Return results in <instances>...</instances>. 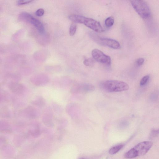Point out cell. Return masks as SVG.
Listing matches in <instances>:
<instances>
[{"label": "cell", "instance_id": "cell-16", "mask_svg": "<svg viewBox=\"0 0 159 159\" xmlns=\"http://www.w3.org/2000/svg\"><path fill=\"white\" fill-rule=\"evenodd\" d=\"M114 22V17L111 16L108 17L105 21V24L106 26L110 27L113 26Z\"/></svg>", "mask_w": 159, "mask_h": 159}, {"label": "cell", "instance_id": "cell-1", "mask_svg": "<svg viewBox=\"0 0 159 159\" xmlns=\"http://www.w3.org/2000/svg\"><path fill=\"white\" fill-rule=\"evenodd\" d=\"M101 86L109 92H119L127 91L129 85L125 82L117 80H107L102 82Z\"/></svg>", "mask_w": 159, "mask_h": 159}, {"label": "cell", "instance_id": "cell-24", "mask_svg": "<svg viewBox=\"0 0 159 159\" xmlns=\"http://www.w3.org/2000/svg\"><path fill=\"white\" fill-rule=\"evenodd\" d=\"M4 96L3 92L0 90V103L4 99Z\"/></svg>", "mask_w": 159, "mask_h": 159}, {"label": "cell", "instance_id": "cell-19", "mask_svg": "<svg viewBox=\"0 0 159 159\" xmlns=\"http://www.w3.org/2000/svg\"><path fill=\"white\" fill-rule=\"evenodd\" d=\"M159 134L158 130L154 129L152 130L150 134L149 137L150 139H154Z\"/></svg>", "mask_w": 159, "mask_h": 159}, {"label": "cell", "instance_id": "cell-6", "mask_svg": "<svg viewBox=\"0 0 159 159\" xmlns=\"http://www.w3.org/2000/svg\"><path fill=\"white\" fill-rule=\"evenodd\" d=\"M153 145V143L150 141H143L137 144L133 148L137 152L138 156H143L148 152Z\"/></svg>", "mask_w": 159, "mask_h": 159}, {"label": "cell", "instance_id": "cell-22", "mask_svg": "<svg viewBox=\"0 0 159 159\" xmlns=\"http://www.w3.org/2000/svg\"><path fill=\"white\" fill-rule=\"evenodd\" d=\"M33 1H19L17 2V4L19 5H24L32 3Z\"/></svg>", "mask_w": 159, "mask_h": 159}, {"label": "cell", "instance_id": "cell-9", "mask_svg": "<svg viewBox=\"0 0 159 159\" xmlns=\"http://www.w3.org/2000/svg\"><path fill=\"white\" fill-rule=\"evenodd\" d=\"M86 17L83 16L73 14L70 15L68 19L73 22L83 24Z\"/></svg>", "mask_w": 159, "mask_h": 159}, {"label": "cell", "instance_id": "cell-17", "mask_svg": "<svg viewBox=\"0 0 159 159\" xmlns=\"http://www.w3.org/2000/svg\"><path fill=\"white\" fill-rule=\"evenodd\" d=\"M77 26L74 23H73L71 25L69 29V34L70 36H73L76 33Z\"/></svg>", "mask_w": 159, "mask_h": 159}, {"label": "cell", "instance_id": "cell-21", "mask_svg": "<svg viewBox=\"0 0 159 159\" xmlns=\"http://www.w3.org/2000/svg\"><path fill=\"white\" fill-rule=\"evenodd\" d=\"M45 14V11L42 9H38L35 13V14L38 17L43 16Z\"/></svg>", "mask_w": 159, "mask_h": 159}, {"label": "cell", "instance_id": "cell-18", "mask_svg": "<svg viewBox=\"0 0 159 159\" xmlns=\"http://www.w3.org/2000/svg\"><path fill=\"white\" fill-rule=\"evenodd\" d=\"M95 61L93 59L90 58L86 59L84 61V63L87 66H91L94 65Z\"/></svg>", "mask_w": 159, "mask_h": 159}, {"label": "cell", "instance_id": "cell-4", "mask_svg": "<svg viewBox=\"0 0 159 159\" xmlns=\"http://www.w3.org/2000/svg\"><path fill=\"white\" fill-rule=\"evenodd\" d=\"M21 19L33 25L41 34H43L45 32L44 26L42 23L35 18L32 15L26 12H23L20 15Z\"/></svg>", "mask_w": 159, "mask_h": 159}, {"label": "cell", "instance_id": "cell-20", "mask_svg": "<svg viewBox=\"0 0 159 159\" xmlns=\"http://www.w3.org/2000/svg\"><path fill=\"white\" fill-rule=\"evenodd\" d=\"M150 78V76L148 75H147L141 79L140 82V85L141 86L145 85L148 81Z\"/></svg>", "mask_w": 159, "mask_h": 159}, {"label": "cell", "instance_id": "cell-2", "mask_svg": "<svg viewBox=\"0 0 159 159\" xmlns=\"http://www.w3.org/2000/svg\"><path fill=\"white\" fill-rule=\"evenodd\" d=\"M131 4L137 13L144 19L150 18L151 11L148 5L143 1H131Z\"/></svg>", "mask_w": 159, "mask_h": 159}, {"label": "cell", "instance_id": "cell-13", "mask_svg": "<svg viewBox=\"0 0 159 159\" xmlns=\"http://www.w3.org/2000/svg\"><path fill=\"white\" fill-rule=\"evenodd\" d=\"M138 156L137 152L133 148L127 152L124 155L126 158L131 159Z\"/></svg>", "mask_w": 159, "mask_h": 159}, {"label": "cell", "instance_id": "cell-11", "mask_svg": "<svg viewBox=\"0 0 159 159\" xmlns=\"http://www.w3.org/2000/svg\"><path fill=\"white\" fill-rule=\"evenodd\" d=\"M95 89V87L91 84H83L80 85V92H89Z\"/></svg>", "mask_w": 159, "mask_h": 159}, {"label": "cell", "instance_id": "cell-5", "mask_svg": "<svg viewBox=\"0 0 159 159\" xmlns=\"http://www.w3.org/2000/svg\"><path fill=\"white\" fill-rule=\"evenodd\" d=\"M92 55L94 60L101 63L110 65L111 64L110 57L98 49H95L92 51Z\"/></svg>", "mask_w": 159, "mask_h": 159}, {"label": "cell", "instance_id": "cell-3", "mask_svg": "<svg viewBox=\"0 0 159 159\" xmlns=\"http://www.w3.org/2000/svg\"><path fill=\"white\" fill-rule=\"evenodd\" d=\"M90 37L97 43L114 49H119L121 46L117 40L107 38L101 37L96 33H91L89 34Z\"/></svg>", "mask_w": 159, "mask_h": 159}, {"label": "cell", "instance_id": "cell-14", "mask_svg": "<svg viewBox=\"0 0 159 159\" xmlns=\"http://www.w3.org/2000/svg\"><path fill=\"white\" fill-rule=\"evenodd\" d=\"M123 146L124 145L122 144L116 145L112 147L109 150V153L110 155L115 154L122 149Z\"/></svg>", "mask_w": 159, "mask_h": 159}, {"label": "cell", "instance_id": "cell-25", "mask_svg": "<svg viewBox=\"0 0 159 159\" xmlns=\"http://www.w3.org/2000/svg\"><path fill=\"white\" fill-rule=\"evenodd\" d=\"M86 159L85 158H82V159Z\"/></svg>", "mask_w": 159, "mask_h": 159}, {"label": "cell", "instance_id": "cell-15", "mask_svg": "<svg viewBox=\"0 0 159 159\" xmlns=\"http://www.w3.org/2000/svg\"><path fill=\"white\" fill-rule=\"evenodd\" d=\"M34 105L42 107L45 104L44 99L42 97H39L34 101L32 103Z\"/></svg>", "mask_w": 159, "mask_h": 159}, {"label": "cell", "instance_id": "cell-23", "mask_svg": "<svg viewBox=\"0 0 159 159\" xmlns=\"http://www.w3.org/2000/svg\"><path fill=\"white\" fill-rule=\"evenodd\" d=\"M144 59L143 58H141L138 59L137 61V64L138 66H140L142 65L144 62Z\"/></svg>", "mask_w": 159, "mask_h": 159}, {"label": "cell", "instance_id": "cell-8", "mask_svg": "<svg viewBox=\"0 0 159 159\" xmlns=\"http://www.w3.org/2000/svg\"><path fill=\"white\" fill-rule=\"evenodd\" d=\"M9 88L12 92L19 95L23 93L25 90L24 86L17 81L11 82L9 84Z\"/></svg>", "mask_w": 159, "mask_h": 159}, {"label": "cell", "instance_id": "cell-10", "mask_svg": "<svg viewBox=\"0 0 159 159\" xmlns=\"http://www.w3.org/2000/svg\"><path fill=\"white\" fill-rule=\"evenodd\" d=\"M24 112L26 116L30 119H35L38 116L36 110L32 107L26 108Z\"/></svg>", "mask_w": 159, "mask_h": 159}, {"label": "cell", "instance_id": "cell-12", "mask_svg": "<svg viewBox=\"0 0 159 159\" xmlns=\"http://www.w3.org/2000/svg\"><path fill=\"white\" fill-rule=\"evenodd\" d=\"M10 117V112L7 107L3 106L0 108V117L3 118L7 119Z\"/></svg>", "mask_w": 159, "mask_h": 159}, {"label": "cell", "instance_id": "cell-7", "mask_svg": "<svg viewBox=\"0 0 159 159\" xmlns=\"http://www.w3.org/2000/svg\"><path fill=\"white\" fill-rule=\"evenodd\" d=\"M83 24L95 32H102L104 31L100 23L93 19L86 17Z\"/></svg>", "mask_w": 159, "mask_h": 159}]
</instances>
